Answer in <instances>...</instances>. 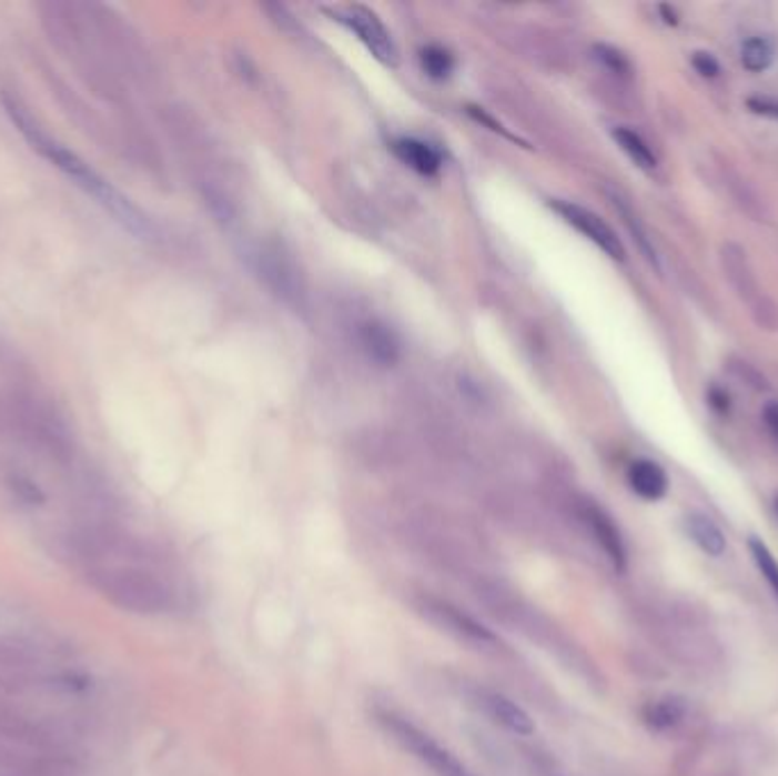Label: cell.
<instances>
[{
  "label": "cell",
  "mask_w": 778,
  "mask_h": 776,
  "mask_svg": "<svg viewBox=\"0 0 778 776\" xmlns=\"http://www.w3.org/2000/svg\"><path fill=\"white\" fill-rule=\"evenodd\" d=\"M8 114L12 117L14 125L23 132L26 140L32 144L37 153H41L53 167H58L67 178H71L75 185L87 192L91 199H97L114 219H119L130 233L137 238L149 240L153 235V225L146 219V214L130 203L128 196H123L110 180H105L94 167H89L78 153H73L69 147L58 142L55 137L46 132L32 114L14 99H3Z\"/></svg>",
  "instance_id": "1"
},
{
  "label": "cell",
  "mask_w": 778,
  "mask_h": 776,
  "mask_svg": "<svg viewBox=\"0 0 778 776\" xmlns=\"http://www.w3.org/2000/svg\"><path fill=\"white\" fill-rule=\"evenodd\" d=\"M381 722L405 752H410L437 776H474L448 749H444L433 736L422 732L410 719L396 713H381Z\"/></svg>",
  "instance_id": "2"
},
{
  "label": "cell",
  "mask_w": 778,
  "mask_h": 776,
  "mask_svg": "<svg viewBox=\"0 0 778 776\" xmlns=\"http://www.w3.org/2000/svg\"><path fill=\"white\" fill-rule=\"evenodd\" d=\"M331 14L340 23H344L351 32H355L357 39L367 46L370 53L378 62H383L385 67H396V62H398L396 43L376 12H372L370 8H364V6H344V8L331 10Z\"/></svg>",
  "instance_id": "3"
},
{
  "label": "cell",
  "mask_w": 778,
  "mask_h": 776,
  "mask_svg": "<svg viewBox=\"0 0 778 776\" xmlns=\"http://www.w3.org/2000/svg\"><path fill=\"white\" fill-rule=\"evenodd\" d=\"M552 208L569 223L574 225L576 231L580 235H585L589 242L597 244L608 258L622 262L626 258V251H624V244L622 240L617 238V233L613 231V228L599 216V214H594L589 212L587 208H580L576 203H569V201H554Z\"/></svg>",
  "instance_id": "4"
},
{
  "label": "cell",
  "mask_w": 778,
  "mask_h": 776,
  "mask_svg": "<svg viewBox=\"0 0 778 776\" xmlns=\"http://www.w3.org/2000/svg\"><path fill=\"white\" fill-rule=\"evenodd\" d=\"M583 517H585L592 535L597 537V542L602 544V550L613 561L615 570L624 572L626 570V544H624V537H622L617 524L613 522V517L606 511H602L599 506H594V504H587L583 508Z\"/></svg>",
  "instance_id": "5"
},
{
  "label": "cell",
  "mask_w": 778,
  "mask_h": 776,
  "mask_svg": "<svg viewBox=\"0 0 778 776\" xmlns=\"http://www.w3.org/2000/svg\"><path fill=\"white\" fill-rule=\"evenodd\" d=\"M721 264H724V271H726L730 285L736 288V292L747 303L754 305V314H758L760 301H765V296H760L758 283H756L754 273L749 269V262H747V253L736 244H726L721 249Z\"/></svg>",
  "instance_id": "6"
},
{
  "label": "cell",
  "mask_w": 778,
  "mask_h": 776,
  "mask_svg": "<svg viewBox=\"0 0 778 776\" xmlns=\"http://www.w3.org/2000/svg\"><path fill=\"white\" fill-rule=\"evenodd\" d=\"M478 702L485 708V713L496 724L508 728V732H513L517 736H531L535 732V724H533L531 715L522 706L511 702L508 697H503L498 693H481Z\"/></svg>",
  "instance_id": "7"
},
{
  "label": "cell",
  "mask_w": 778,
  "mask_h": 776,
  "mask_svg": "<svg viewBox=\"0 0 778 776\" xmlns=\"http://www.w3.org/2000/svg\"><path fill=\"white\" fill-rule=\"evenodd\" d=\"M628 485L639 498L660 501L669 490V478L658 463L635 461L628 467Z\"/></svg>",
  "instance_id": "8"
},
{
  "label": "cell",
  "mask_w": 778,
  "mask_h": 776,
  "mask_svg": "<svg viewBox=\"0 0 778 776\" xmlns=\"http://www.w3.org/2000/svg\"><path fill=\"white\" fill-rule=\"evenodd\" d=\"M688 702L676 695H665L658 699H651L643 708V719L647 726H651L654 732H671L683 719L688 717Z\"/></svg>",
  "instance_id": "9"
},
{
  "label": "cell",
  "mask_w": 778,
  "mask_h": 776,
  "mask_svg": "<svg viewBox=\"0 0 778 776\" xmlns=\"http://www.w3.org/2000/svg\"><path fill=\"white\" fill-rule=\"evenodd\" d=\"M685 531H688L690 540L699 546L706 556L719 558L726 554V537L721 528L704 513H690L685 517Z\"/></svg>",
  "instance_id": "10"
},
{
  "label": "cell",
  "mask_w": 778,
  "mask_h": 776,
  "mask_svg": "<svg viewBox=\"0 0 778 776\" xmlns=\"http://www.w3.org/2000/svg\"><path fill=\"white\" fill-rule=\"evenodd\" d=\"M428 613H433L448 631H455L461 637H465V641H474V643H494V637L492 633L481 626L478 622H474L469 615H465L463 611H457L448 604H442V602H435L433 606H428Z\"/></svg>",
  "instance_id": "11"
},
{
  "label": "cell",
  "mask_w": 778,
  "mask_h": 776,
  "mask_svg": "<svg viewBox=\"0 0 778 776\" xmlns=\"http://www.w3.org/2000/svg\"><path fill=\"white\" fill-rule=\"evenodd\" d=\"M360 342L364 346V351L370 353L372 360H376L378 364H394L398 357V342L396 335L381 324H364L360 329Z\"/></svg>",
  "instance_id": "12"
},
{
  "label": "cell",
  "mask_w": 778,
  "mask_h": 776,
  "mask_svg": "<svg viewBox=\"0 0 778 776\" xmlns=\"http://www.w3.org/2000/svg\"><path fill=\"white\" fill-rule=\"evenodd\" d=\"M394 153L422 175H435L442 167V155L435 147L420 140H398L394 144Z\"/></svg>",
  "instance_id": "13"
},
{
  "label": "cell",
  "mask_w": 778,
  "mask_h": 776,
  "mask_svg": "<svg viewBox=\"0 0 778 776\" xmlns=\"http://www.w3.org/2000/svg\"><path fill=\"white\" fill-rule=\"evenodd\" d=\"M613 140L617 142V147H619L639 169L654 171V169L658 167V160H656L651 147H649L635 130L619 125V128L613 130Z\"/></svg>",
  "instance_id": "14"
},
{
  "label": "cell",
  "mask_w": 778,
  "mask_h": 776,
  "mask_svg": "<svg viewBox=\"0 0 778 776\" xmlns=\"http://www.w3.org/2000/svg\"><path fill=\"white\" fill-rule=\"evenodd\" d=\"M255 260H257V271L271 288H276L283 294L294 290V271L281 260V253H269L262 249L255 253Z\"/></svg>",
  "instance_id": "15"
},
{
  "label": "cell",
  "mask_w": 778,
  "mask_h": 776,
  "mask_svg": "<svg viewBox=\"0 0 778 776\" xmlns=\"http://www.w3.org/2000/svg\"><path fill=\"white\" fill-rule=\"evenodd\" d=\"M613 203H615V208L619 210V214L624 216V223L628 225V231H630V235H633V240H635L637 249L645 253V258L649 260V264H654V266L660 271V260H658V253H656V249H654V244H651V240H649V235H647V231H645V225L639 223V219L633 214V210L626 205V201H624V199L613 196Z\"/></svg>",
  "instance_id": "16"
},
{
  "label": "cell",
  "mask_w": 778,
  "mask_h": 776,
  "mask_svg": "<svg viewBox=\"0 0 778 776\" xmlns=\"http://www.w3.org/2000/svg\"><path fill=\"white\" fill-rule=\"evenodd\" d=\"M774 62V46L765 37H751L742 43V67L751 73H762Z\"/></svg>",
  "instance_id": "17"
},
{
  "label": "cell",
  "mask_w": 778,
  "mask_h": 776,
  "mask_svg": "<svg viewBox=\"0 0 778 776\" xmlns=\"http://www.w3.org/2000/svg\"><path fill=\"white\" fill-rule=\"evenodd\" d=\"M749 552H751V558H754L758 572L762 574V578L767 581L769 589L774 592V597L778 602V561H776V556L769 552V546L756 535L749 537Z\"/></svg>",
  "instance_id": "18"
},
{
  "label": "cell",
  "mask_w": 778,
  "mask_h": 776,
  "mask_svg": "<svg viewBox=\"0 0 778 776\" xmlns=\"http://www.w3.org/2000/svg\"><path fill=\"white\" fill-rule=\"evenodd\" d=\"M422 64L431 78H446L453 71V58L448 51L439 49V46H428L422 51Z\"/></svg>",
  "instance_id": "19"
},
{
  "label": "cell",
  "mask_w": 778,
  "mask_h": 776,
  "mask_svg": "<svg viewBox=\"0 0 778 776\" xmlns=\"http://www.w3.org/2000/svg\"><path fill=\"white\" fill-rule=\"evenodd\" d=\"M594 56H597V60L608 69V71H613V73H617V75H630V62H628V58L622 53V51H617V49H613V46H606V43H597V46H594Z\"/></svg>",
  "instance_id": "20"
},
{
  "label": "cell",
  "mask_w": 778,
  "mask_h": 776,
  "mask_svg": "<svg viewBox=\"0 0 778 776\" xmlns=\"http://www.w3.org/2000/svg\"><path fill=\"white\" fill-rule=\"evenodd\" d=\"M730 372H734L742 383H747L749 387H754V390H767V381H765V376L756 370V367H751V364L749 362H742V360H738V362H734V364H730Z\"/></svg>",
  "instance_id": "21"
},
{
  "label": "cell",
  "mask_w": 778,
  "mask_h": 776,
  "mask_svg": "<svg viewBox=\"0 0 778 776\" xmlns=\"http://www.w3.org/2000/svg\"><path fill=\"white\" fill-rule=\"evenodd\" d=\"M693 67L697 73H701L704 78H717L721 73L719 62L715 60V56L706 53V51H697L693 53Z\"/></svg>",
  "instance_id": "22"
},
{
  "label": "cell",
  "mask_w": 778,
  "mask_h": 776,
  "mask_svg": "<svg viewBox=\"0 0 778 776\" xmlns=\"http://www.w3.org/2000/svg\"><path fill=\"white\" fill-rule=\"evenodd\" d=\"M749 110L754 114H760V117H769V119H778V103L771 101V99H760V97H754L747 101Z\"/></svg>",
  "instance_id": "23"
},
{
  "label": "cell",
  "mask_w": 778,
  "mask_h": 776,
  "mask_svg": "<svg viewBox=\"0 0 778 776\" xmlns=\"http://www.w3.org/2000/svg\"><path fill=\"white\" fill-rule=\"evenodd\" d=\"M708 405L715 410L717 415H728L730 413V399L721 387H710L708 390Z\"/></svg>",
  "instance_id": "24"
},
{
  "label": "cell",
  "mask_w": 778,
  "mask_h": 776,
  "mask_svg": "<svg viewBox=\"0 0 778 776\" xmlns=\"http://www.w3.org/2000/svg\"><path fill=\"white\" fill-rule=\"evenodd\" d=\"M762 422L769 429V433L778 440V403L771 401L762 407Z\"/></svg>",
  "instance_id": "25"
},
{
  "label": "cell",
  "mask_w": 778,
  "mask_h": 776,
  "mask_svg": "<svg viewBox=\"0 0 778 776\" xmlns=\"http://www.w3.org/2000/svg\"><path fill=\"white\" fill-rule=\"evenodd\" d=\"M658 10H660V14H663L665 23H669V26H678V12H676L671 6H660Z\"/></svg>",
  "instance_id": "26"
},
{
  "label": "cell",
  "mask_w": 778,
  "mask_h": 776,
  "mask_svg": "<svg viewBox=\"0 0 778 776\" xmlns=\"http://www.w3.org/2000/svg\"><path fill=\"white\" fill-rule=\"evenodd\" d=\"M776 513H778V496H776Z\"/></svg>",
  "instance_id": "27"
}]
</instances>
